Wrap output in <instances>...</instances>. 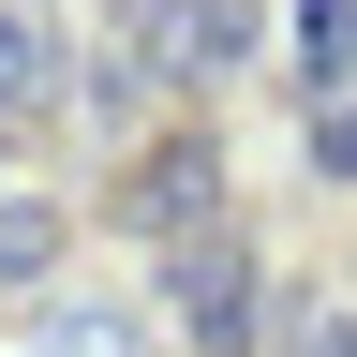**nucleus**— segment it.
<instances>
[{
    "mask_svg": "<svg viewBox=\"0 0 357 357\" xmlns=\"http://www.w3.org/2000/svg\"><path fill=\"white\" fill-rule=\"evenodd\" d=\"M178 328H194L208 357L253 342V253H238V238H194V253H178Z\"/></svg>",
    "mask_w": 357,
    "mask_h": 357,
    "instance_id": "nucleus-1",
    "label": "nucleus"
},
{
    "mask_svg": "<svg viewBox=\"0 0 357 357\" xmlns=\"http://www.w3.org/2000/svg\"><path fill=\"white\" fill-rule=\"evenodd\" d=\"M134 208H149V223L208 208V134H178V149H149V164H134Z\"/></svg>",
    "mask_w": 357,
    "mask_h": 357,
    "instance_id": "nucleus-2",
    "label": "nucleus"
},
{
    "mask_svg": "<svg viewBox=\"0 0 357 357\" xmlns=\"http://www.w3.org/2000/svg\"><path fill=\"white\" fill-rule=\"evenodd\" d=\"M45 253H60V208H30V194H15V208H0V283H30Z\"/></svg>",
    "mask_w": 357,
    "mask_h": 357,
    "instance_id": "nucleus-3",
    "label": "nucleus"
},
{
    "mask_svg": "<svg viewBox=\"0 0 357 357\" xmlns=\"http://www.w3.org/2000/svg\"><path fill=\"white\" fill-rule=\"evenodd\" d=\"M328 164H342V178H357V119H328Z\"/></svg>",
    "mask_w": 357,
    "mask_h": 357,
    "instance_id": "nucleus-4",
    "label": "nucleus"
},
{
    "mask_svg": "<svg viewBox=\"0 0 357 357\" xmlns=\"http://www.w3.org/2000/svg\"><path fill=\"white\" fill-rule=\"evenodd\" d=\"M298 357H357V328H312V342H298Z\"/></svg>",
    "mask_w": 357,
    "mask_h": 357,
    "instance_id": "nucleus-5",
    "label": "nucleus"
},
{
    "mask_svg": "<svg viewBox=\"0 0 357 357\" xmlns=\"http://www.w3.org/2000/svg\"><path fill=\"white\" fill-rule=\"evenodd\" d=\"M342 15H357V0H342Z\"/></svg>",
    "mask_w": 357,
    "mask_h": 357,
    "instance_id": "nucleus-6",
    "label": "nucleus"
}]
</instances>
